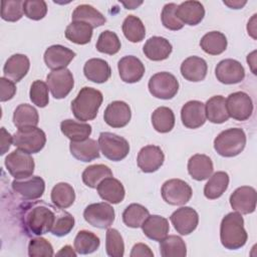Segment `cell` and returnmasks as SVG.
Masks as SVG:
<instances>
[{"mask_svg": "<svg viewBox=\"0 0 257 257\" xmlns=\"http://www.w3.org/2000/svg\"><path fill=\"white\" fill-rule=\"evenodd\" d=\"M246 146V135L240 127H232L221 132L214 140V149L222 157L238 156Z\"/></svg>", "mask_w": 257, "mask_h": 257, "instance_id": "4", "label": "cell"}, {"mask_svg": "<svg viewBox=\"0 0 257 257\" xmlns=\"http://www.w3.org/2000/svg\"><path fill=\"white\" fill-rule=\"evenodd\" d=\"M74 250L76 253L86 255L96 251L100 245L99 238L90 231L81 230L78 231L74 238Z\"/></svg>", "mask_w": 257, "mask_h": 257, "instance_id": "39", "label": "cell"}, {"mask_svg": "<svg viewBox=\"0 0 257 257\" xmlns=\"http://www.w3.org/2000/svg\"><path fill=\"white\" fill-rule=\"evenodd\" d=\"M130 255L131 257H144V256L153 257L154 253L148 245L144 243H137L132 248V252Z\"/></svg>", "mask_w": 257, "mask_h": 257, "instance_id": "54", "label": "cell"}, {"mask_svg": "<svg viewBox=\"0 0 257 257\" xmlns=\"http://www.w3.org/2000/svg\"><path fill=\"white\" fill-rule=\"evenodd\" d=\"M120 40L116 33L110 31V30H104L102 31L96 42V49L101 52L108 55H113L117 53L120 49Z\"/></svg>", "mask_w": 257, "mask_h": 257, "instance_id": "45", "label": "cell"}, {"mask_svg": "<svg viewBox=\"0 0 257 257\" xmlns=\"http://www.w3.org/2000/svg\"><path fill=\"white\" fill-rule=\"evenodd\" d=\"M150 216L149 210L137 203L128 205L122 213V221L130 228H140Z\"/></svg>", "mask_w": 257, "mask_h": 257, "instance_id": "43", "label": "cell"}, {"mask_svg": "<svg viewBox=\"0 0 257 257\" xmlns=\"http://www.w3.org/2000/svg\"><path fill=\"white\" fill-rule=\"evenodd\" d=\"M82 181L89 188H96L98 184L105 178L112 177L111 170L102 164L91 165L82 172Z\"/></svg>", "mask_w": 257, "mask_h": 257, "instance_id": "44", "label": "cell"}, {"mask_svg": "<svg viewBox=\"0 0 257 257\" xmlns=\"http://www.w3.org/2000/svg\"><path fill=\"white\" fill-rule=\"evenodd\" d=\"M92 27L84 22L72 21L65 29V37L76 44H87L92 37Z\"/></svg>", "mask_w": 257, "mask_h": 257, "instance_id": "37", "label": "cell"}, {"mask_svg": "<svg viewBox=\"0 0 257 257\" xmlns=\"http://www.w3.org/2000/svg\"><path fill=\"white\" fill-rule=\"evenodd\" d=\"M229 185V175L226 172L219 171L211 175L204 187V195L209 200L220 198Z\"/></svg>", "mask_w": 257, "mask_h": 257, "instance_id": "34", "label": "cell"}, {"mask_svg": "<svg viewBox=\"0 0 257 257\" xmlns=\"http://www.w3.org/2000/svg\"><path fill=\"white\" fill-rule=\"evenodd\" d=\"M74 56L75 52L71 49L60 44H55L49 46L45 50L43 58L48 68L52 70H59L66 68Z\"/></svg>", "mask_w": 257, "mask_h": 257, "instance_id": "20", "label": "cell"}, {"mask_svg": "<svg viewBox=\"0 0 257 257\" xmlns=\"http://www.w3.org/2000/svg\"><path fill=\"white\" fill-rule=\"evenodd\" d=\"M61 133L70 140V142H81L91 134V125L86 122L76 121L70 118L64 119L60 122Z\"/></svg>", "mask_w": 257, "mask_h": 257, "instance_id": "32", "label": "cell"}, {"mask_svg": "<svg viewBox=\"0 0 257 257\" xmlns=\"http://www.w3.org/2000/svg\"><path fill=\"white\" fill-rule=\"evenodd\" d=\"M70 154L78 161L87 163L99 158V146L95 140L86 139L81 142H70Z\"/></svg>", "mask_w": 257, "mask_h": 257, "instance_id": "30", "label": "cell"}, {"mask_svg": "<svg viewBox=\"0 0 257 257\" xmlns=\"http://www.w3.org/2000/svg\"><path fill=\"white\" fill-rule=\"evenodd\" d=\"M96 190L99 197L110 204L120 203L125 195L123 185L113 177L103 179L96 187Z\"/></svg>", "mask_w": 257, "mask_h": 257, "instance_id": "24", "label": "cell"}, {"mask_svg": "<svg viewBox=\"0 0 257 257\" xmlns=\"http://www.w3.org/2000/svg\"><path fill=\"white\" fill-rule=\"evenodd\" d=\"M4 165L9 174L15 179H23L32 176L35 168L34 160L30 154L18 149L5 158Z\"/></svg>", "mask_w": 257, "mask_h": 257, "instance_id": "9", "label": "cell"}, {"mask_svg": "<svg viewBox=\"0 0 257 257\" xmlns=\"http://www.w3.org/2000/svg\"><path fill=\"white\" fill-rule=\"evenodd\" d=\"M84 76L95 83H103L107 81L111 75L109 64L101 58H90L83 66Z\"/></svg>", "mask_w": 257, "mask_h": 257, "instance_id": "28", "label": "cell"}, {"mask_svg": "<svg viewBox=\"0 0 257 257\" xmlns=\"http://www.w3.org/2000/svg\"><path fill=\"white\" fill-rule=\"evenodd\" d=\"M102 100L103 96L99 90L84 86L71 101L72 113L80 121L91 120L97 115Z\"/></svg>", "mask_w": 257, "mask_h": 257, "instance_id": "3", "label": "cell"}, {"mask_svg": "<svg viewBox=\"0 0 257 257\" xmlns=\"http://www.w3.org/2000/svg\"><path fill=\"white\" fill-rule=\"evenodd\" d=\"M208 71V65L205 59L199 56H190L181 64L182 76L193 82L202 81L205 79Z\"/></svg>", "mask_w": 257, "mask_h": 257, "instance_id": "26", "label": "cell"}, {"mask_svg": "<svg viewBox=\"0 0 257 257\" xmlns=\"http://www.w3.org/2000/svg\"><path fill=\"white\" fill-rule=\"evenodd\" d=\"M53 247L45 238L35 237L29 241L28 256L30 257H50L53 256Z\"/></svg>", "mask_w": 257, "mask_h": 257, "instance_id": "49", "label": "cell"}, {"mask_svg": "<svg viewBox=\"0 0 257 257\" xmlns=\"http://www.w3.org/2000/svg\"><path fill=\"white\" fill-rule=\"evenodd\" d=\"M16 93V86L14 82L6 77H1L0 78V100L7 101L11 98Z\"/></svg>", "mask_w": 257, "mask_h": 257, "instance_id": "53", "label": "cell"}, {"mask_svg": "<svg viewBox=\"0 0 257 257\" xmlns=\"http://www.w3.org/2000/svg\"><path fill=\"white\" fill-rule=\"evenodd\" d=\"M160 253L163 257H185L187 246L180 236L169 235L160 241Z\"/></svg>", "mask_w": 257, "mask_h": 257, "instance_id": "40", "label": "cell"}, {"mask_svg": "<svg viewBox=\"0 0 257 257\" xmlns=\"http://www.w3.org/2000/svg\"><path fill=\"white\" fill-rule=\"evenodd\" d=\"M172 50L173 47L170 41L161 36H153L149 38L143 47V51L147 58L153 61L167 59L172 53Z\"/></svg>", "mask_w": 257, "mask_h": 257, "instance_id": "25", "label": "cell"}, {"mask_svg": "<svg viewBox=\"0 0 257 257\" xmlns=\"http://www.w3.org/2000/svg\"><path fill=\"white\" fill-rule=\"evenodd\" d=\"M248 239L244 228V219L238 212L227 214L221 221L220 240L222 245L229 250H237L243 247Z\"/></svg>", "mask_w": 257, "mask_h": 257, "instance_id": "2", "label": "cell"}, {"mask_svg": "<svg viewBox=\"0 0 257 257\" xmlns=\"http://www.w3.org/2000/svg\"><path fill=\"white\" fill-rule=\"evenodd\" d=\"M152 124L161 134L169 133L175 125L174 111L168 106H160L152 113Z\"/></svg>", "mask_w": 257, "mask_h": 257, "instance_id": "41", "label": "cell"}, {"mask_svg": "<svg viewBox=\"0 0 257 257\" xmlns=\"http://www.w3.org/2000/svg\"><path fill=\"white\" fill-rule=\"evenodd\" d=\"M121 28L124 37L131 42H141L146 36V28L143 21L135 15L126 16Z\"/></svg>", "mask_w": 257, "mask_h": 257, "instance_id": "42", "label": "cell"}, {"mask_svg": "<svg viewBox=\"0 0 257 257\" xmlns=\"http://www.w3.org/2000/svg\"><path fill=\"white\" fill-rule=\"evenodd\" d=\"M226 107L229 116L236 120H246L253 112V101L244 91H236L228 95Z\"/></svg>", "mask_w": 257, "mask_h": 257, "instance_id": "12", "label": "cell"}, {"mask_svg": "<svg viewBox=\"0 0 257 257\" xmlns=\"http://www.w3.org/2000/svg\"><path fill=\"white\" fill-rule=\"evenodd\" d=\"M117 68L120 79L126 83L138 82L145 74L144 63L134 55H126L120 58Z\"/></svg>", "mask_w": 257, "mask_h": 257, "instance_id": "19", "label": "cell"}, {"mask_svg": "<svg viewBox=\"0 0 257 257\" xmlns=\"http://www.w3.org/2000/svg\"><path fill=\"white\" fill-rule=\"evenodd\" d=\"M23 12L32 20H40L47 13V4L43 0H26L23 2Z\"/></svg>", "mask_w": 257, "mask_h": 257, "instance_id": "52", "label": "cell"}, {"mask_svg": "<svg viewBox=\"0 0 257 257\" xmlns=\"http://www.w3.org/2000/svg\"><path fill=\"white\" fill-rule=\"evenodd\" d=\"M76 254H77L76 251L73 250V248L69 245H65L56 253L57 256H68V257H75Z\"/></svg>", "mask_w": 257, "mask_h": 257, "instance_id": "56", "label": "cell"}, {"mask_svg": "<svg viewBox=\"0 0 257 257\" xmlns=\"http://www.w3.org/2000/svg\"><path fill=\"white\" fill-rule=\"evenodd\" d=\"M132 117L130 105L121 100H114L110 102L103 112V119L106 124L111 127L125 126Z\"/></svg>", "mask_w": 257, "mask_h": 257, "instance_id": "18", "label": "cell"}, {"mask_svg": "<svg viewBox=\"0 0 257 257\" xmlns=\"http://www.w3.org/2000/svg\"><path fill=\"white\" fill-rule=\"evenodd\" d=\"M74 189L68 183H57L51 190V201L58 208L66 209L74 203Z\"/></svg>", "mask_w": 257, "mask_h": 257, "instance_id": "38", "label": "cell"}, {"mask_svg": "<svg viewBox=\"0 0 257 257\" xmlns=\"http://www.w3.org/2000/svg\"><path fill=\"white\" fill-rule=\"evenodd\" d=\"M215 75L221 83L235 84L244 79L245 69L238 60L227 58L221 60L217 64L215 68Z\"/></svg>", "mask_w": 257, "mask_h": 257, "instance_id": "14", "label": "cell"}, {"mask_svg": "<svg viewBox=\"0 0 257 257\" xmlns=\"http://www.w3.org/2000/svg\"><path fill=\"white\" fill-rule=\"evenodd\" d=\"M29 68L30 61L25 54H13L6 60L4 64V77L12 80L13 82H18L27 74Z\"/></svg>", "mask_w": 257, "mask_h": 257, "instance_id": "22", "label": "cell"}, {"mask_svg": "<svg viewBox=\"0 0 257 257\" xmlns=\"http://www.w3.org/2000/svg\"><path fill=\"white\" fill-rule=\"evenodd\" d=\"M181 119L188 128H198L206 122L205 104L199 100L186 102L181 109Z\"/></svg>", "mask_w": 257, "mask_h": 257, "instance_id": "21", "label": "cell"}, {"mask_svg": "<svg viewBox=\"0 0 257 257\" xmlns=\"http://www.w3.org/2000/svg\"><path fill=\"white\" fill-rule=\"evenodd\" d=\"M165 155L158 146L149 145L142 148L138 154L137 163L144 173H154L164 164Z\"/></svg>", "mask_w": 257, "mask_h": 257, "instance_id": "17", "label": "cell"}, {"mask_svg": "<svg viewBox=\"0 0 257 257\" xmlns=\"http://www.w3.org/2000/svg\"><path fill=\"white\" fill-rule=\"evenodd\" d=\"M22 0H4L1 2V17L5 21L15 22L23 16Z\"/></svg>", "mask_w": 257, "mask_h": 257, "instance_id": "47", "label": "cell"}, {"mask_svg": "<svg viewBox=\"0 0 257 257\" xmlns=\"http://www.w3.org/2000/svg\"><path fill=\"white\" fill-rule=\"evenodd\" d=\"M206 117L213 123H223L229 119L226 99L222 95H214L205 104Z\"/></svg>", "mask_w": 257, "mask_h": 257, "instance_id": "31", "label": "cell"}, {"mask_svg": "<svg viewBox=\"0 0 257 257\" xmlns=\"http://www.w3.org/2000/svg\"><path fill=\"white\" fill-rule=\"evenodd\" d=\"M148 86L153 96L161 99H171L179 90V81L174 74L162 71L150 78Z\"/></svg>", "mask_w": 257, "mask_h": 257, "instance_id": "7", "label": "cell"}, {"mask_svg": "<svg viewBox=\"0 0 257 257\" xmlns=\"http://www.w3.org/2000/svg\"><path fill=\"white\" fill-rule=\"evenodd\" d=\"M46 144L45 133L37 126L18 128L13 135V145L27 154L39 153Z\"/></svg>", "mask_w": 257, "mask_h": 257, "instance_id": "5", "label": "cell"}, {"mask_svg": "<svg viewBox=\"0 0 257 257\" xmlns=\"http://www.w3.org/2000/svg\"><path fill=\"white\" fill-rule=\"evenodd\" d=\"M72 21H80L89 24L92 28L99 27L106 22L105 17L94 7L88 4L78 5L71 15Z\"/></svg>", "mask_w": 257, "mask_h": 257, "instance_id": "33", "label": "cell"}, {"mask_svg": "<svg viewBox=\"0 0 257 257\" xmlns=\"http://www.w3.org/2000/svg\"><path fill=\"white\" fill-rule=\"evenodd\" d=\"M176 13L183 24L195 26L203 20L205 16V9L201 2L190 0L178 5Z\"/></svg>", "mask_w": 257, "mask_h": 257, "instance_id": "23", "label": "cell"}, {"mask_svg": "<svg viewBox=\"0 0 257 257\" xmlns=\"http://www.w3.org/2000/svg\"><path fill=\"white\" fill-rule=\"evenodd\" d=\"M178 5L176 3H168L163 7L162 13H161V19L163 25L170 30H180L184 27V24L180 21V19L177 16L176 10Z\"/></svg>", "mask_w": 257, "mask_h": 257, "instance_id": "50", "label": "cell"}, {"mask_svg": "<svg viewBox=\"0 0 257 257\" xmlns=\"http://www.w3.org/2000/svg\"><path fill=\"white\" fill-rule=\"evenodd\" d=\"M114 216L113 208L104 202L90 204L83 211L84 220L99 229L109 228L114 221Z\"/></svg>", "mask_w": 257, "mask_h": 257, "instance_id": "10", "label": "cell"}, {"mask_svg": "<svg viewBox=\"0 0 257 257\" xmlns=\"http://www.w3.org/2000/svg\"><path fill=\"white\" fill-rule=\"evenodd\" d=\"M97 143L102 155L112 162L123 160L130 153L128 142L112 133H100Z\"/></svg>", "mask_w": 257, "mask_h": 257, "instance_id": "6", "label": "cell"}, {"mask_svg": "<svg viewBox=\"0 0 257 257\" xmlns=\"http://www.w3.org/2000/svg\"><path fill=\"white\" fill-rule=\"evenodd\" d=\"M170 220L178 233L189 235L196 230L199 223V215L191 207H181L173 212Z\"/></svg>", "mask_w": 257, "mask_h": 257, "instance_id": "16", "label": "cell"}, {"mask_svg": "<svg viewBox=\"0 0 257 257\" xmlns=\"http://www.w3.org/2000/svg\"><path fill=\"white\" fill-rule=\"evenodd\" d=\"M255 53H256V51H253L252 53L248 54V56H247V62H248V64L251 65V70L253 71L254 74H256L255 68H254V65H255V56L254 55H255Z\"/></svg>", "mask_w": 257, "mask_h": 257, "instance_id": "58", "label": "cell"}, {"mask_svg": "<svg viewBox=\"0 0 257 257\" xmlns=\"http://www.w3.org/2000/svg\"><path fill=\"white\" fill-rule=\"evenodd\" d=\"M74 218L73 216L64 211L63 209H61L57 220L53 226V228L51 229V234L56 236V237H63L65 235H67L68 233H70V231L73 229L74 227Z\"/></svg>", "mask_w": 257, "mask_h": 257, "instance_id": "51", "label": "cell"}, {"mask_svg": "<svg viewBox=\"0 0 257 257\" xmlns=\"http://www.w3.org/2000/svg\"><path fill=\"white\" fill-rule=\"evenodd\" d=\"M46 83L52 96L60 99L67 96L71 91L74 85V79L70 70L63 68L52 70L46 77Z\"/></svg>", "mask_w": 257, "mask_h": 257, "instance_id": "11", "label": "cell"}, {"mask_svg": "<svg viewBox=\"0 0 257 257\" xmlns=\"http://www.w3.org/2000/svg\"><path fill=\"white\" fill-rule=\"evenodd\" d=\"M223 3L232 9H241L243 6L246 5L247 1H240V0H224Z\"/></svg>", "mask_w": 257, "mask_h": 257, "instance_id": "57", "label": "cell"}, {"mask_svg": "<svg viewBox=\"0 0 257 257\" xmlns=\"http://www.w3.org/2000/svg\"><path fill=\"white\" fill-rule=\"evenodd\" d=\"M212 160L203 154H196L188 161V173L196 181L207 180L213 174Z\"/></svg>", "mask_w": 257, "mask_h": 257, "instance_id": "29", "label": "cell"}, {"mask_svg": "<svg viewBox=\"0 0 257 257\" xmlns=\"http://www.w3.org/2000/svg\"><path fill=\"white\" fill-rule=\"evenodd\" d=\"M60 211L61 208L44 201L22 204L19 207L20 226L29 237L46 234L51 232Z\"/></svg>", "mask_w": 257, "mask_h": 257, "instance_id": "1", "label": "cell"}, {"mask_svg": "<svg viewBox=\"0 0 257 257\" xmlns=\"http://www.w3.org/2000/svg\"><path fill=\"white\" fill-rule=\"evenodd\" d=\"M141 228L149 239L160 242L168 236L170 225L165 217L160 215H150Z\"/></svg>", "mask_w": 257, "mask_h": 257, "instance_id": "27", "label": "cell"}, {"mask_svg": "<svg viewBox=\"0 0 257 257\" xmlns=\"http://www.w3.org/2000/svg\"><path fill=\"white\" fill-rule=\"evenodd\" d=\"M48 85L42 80H35L30 86L29 96L33 104L38 107H45L49 102Z\"/></svg>", "mask_w": 257, "mask_h": 257, "instance_id": "48", "label": "cell"}, {"mask_svg": "<svg viewBox=\"0 0 257 257\" xmlns=\"http://www.w3.org/2000/svg\"><path fill=\"white\" fill-rule=\"evenodd\" d=\"M163 200L173 206H182L190 201L193 195L190 185L181 179L166 181L161 189Z\"/></svg>", "mask_w": 257, "mask_h": 257, "instance_id": "8", "label": "cell"}, {"mask_svg": "<svg viewBox=\"0 0 257 257\" xmlns=\"http://www.w3.org/2000/svg\"><path fill=\"white\" fill-rule=\"evenodd\" d=\"M230 205L240 214H251L256 209V190L250 186L237 188L230 196Z\"/></svg>", "mask_w": 257, "mask_h": 257, "instance_id": "15", "label": "cell"}, {"mask_svg": "<svg viewBox=\"0 0 257 257\" xmlns=\"http://www.w3.org/2000/svg\"><path fill=\"white\" fill-rule=\"evenodd\" d=\"M39 122V115L36 108L27 103L19 104L13 112V123L17 128L36 126Z\"/></svg>", "mask_w": 257, "mask_h": 257, "instance_id": "36", "label": "cell"}, {"mask_svg": "<svg viewBox=\"0 0 257 257\" xmlns=\"http://www.w3.org/2000/svg\"><path fill=\"white\" fill-rule=\"evenodd\" d=\"M12 190L25 200L39 199L45 190L44 180L39 176H30L23 179H15L12 182Z\"/></svg>", "mask_w": 257, "mask_h": 257, "instance_id": "13", "label": "cell"}, {"mask_svg": "<svg viewBox=\"0 0 257 257\" xmlns=\"http://www.w3.org/2000/svg\"><path fill=\"white\" fill-rule=\"evenodd\" d=\"M13 143V136H11L5 127H1V141H0V154L4 155Z\"/></svg>", "mask_w": 257, "mask_h": 257, "instance_id": "55", "label": "cell"}, {"mask_svg": "<svg viewBox=\"0 0 257 257\" xmlns=\"http://www.w3.org/2000/svg\"><path fill=\"white\" fill-rule=\"evenodd\" d=\"M105 251L110 257H122L124 243L120 233L113 228H108L105 234Z\"/></svg>", "mask_w": 257, "mask_h": 257, "instance_id": "46", "label": "cell"}, {"mask_svg": "<svg viewBox=\"0 0 257 257\" xmlns=\"http://www.w3.org/2000/svg\"><path fill=\"white\" fill-rule=\"evenodd\" d=\"M143 2L140 1V2H136V1H128V3L126 2H122V4L126 7V9H135L137 8L139 5H141Z\"/></svg>", "mask_w": 257, "mask_h": 257, "instance_id": "59", "label": "cell"}, {"mask_svg": "<svg viewBox=\"0 0 257 257\" xmlns=\"http://www.w3.org/2000/svg\"><path fill=\"white\" fill-rule=\"evenodd\" d=\"M227 38L220 31H210L200 40L201 48L208 54L219 55L227 48Z\"/></svg>", "mask_w": 257, "mask_h": 257, "instance_id": "35", "label": "cell"}]
</instances>
